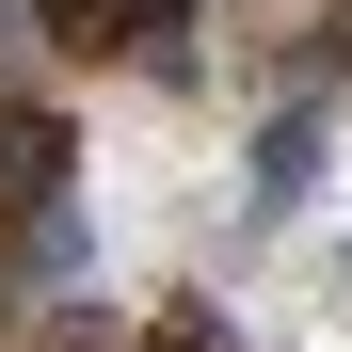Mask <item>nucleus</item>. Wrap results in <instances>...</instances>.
Returning <instances> with one entry per match:
<instances>
[{
	"instance_id": "39448f33",
	"label": "nucleus",
	"mask_w": 352,
	"mask_h": 352,
	"mask_svg": "<svg viewBox=\"0 0 352 352\" xmlns=\"http://www.w3.org/2000/svg\"><path fill=\"white\" fill-rule=\"evenodd\" d=\"M32 352H112V336H96V320H48V336H32Z\"/></svg>"
},
{
	"instance_id": "423d86ee",
	"label": "nucleus",
	"mask_w": 352,
	"mask_h": 352,
	"mask_svg": "<svg viewBox=\"0 0 352 352\" xmlns=\"http://www.w3.org/2000/svg\"><path fill=\"white\" fill-rule=\"evenodd\" d=\"M0 336H16V305H0Z\"/></svg>"
},
{
	"instance_id": "f03ea898",
	"label": "nucleus",
	"mask_w": 352,
	"mask_h": 352,
	"mask_svg": "<svg viewBox=\"0 0 352 352\" xmlns=\"http://www.w3.org/2000/svg\"><path fill=\"white\" fill-rule=\"evenodd\" d=\"M48 16H65V48H144L160 65V48L192 32V0H48Z\"/></svg>"
},
{
	"instance_id": "20e7f679",
	"label": "nucleus",
	"mask_w": 352,
	"mask_h": 352,
	"mask_svg": "<svg viewBox=\"0 0 352 352\" xmlns=\"http://www.w3.org/2000/svg\"><path fill=\"white\" fill-rule=\"evenodd\" d=\"M160 352H241V336H224L208 305H176V320H160Z\"/></svg>"
},
{
	"instance_id": "7ed1b4c3",
	"label": "nucleus",
	"mask_w": 352,
	"mask_h": 352,
	"mask_svg": "<svg viewBox=\"0 0 352 352\" xmlns=\"http://www.w3.org/2000/svg\"><path fill=\"white\" fill-rule=\"evenodd\" d=\"M305 176H320V96H288L272 129H256V208H288Z\"/></svg>"
},
{
	"instance_id": "f257e3e1",
	"label": "nucleus",
	"mask_w": 352,
	"mask_h": 352,
	"mask_svg": "<svg viewBox=\"0 0 352 352\" xmlns=\"http://www.w3.org/2000/svg\"><path fill=\"white\" fill-rule=\"evenodd\" d=\"M65 160H80V144H65V112H48V96H0V208H16V224H32V208H65Z\"/></svg>"
}]
</instances>
